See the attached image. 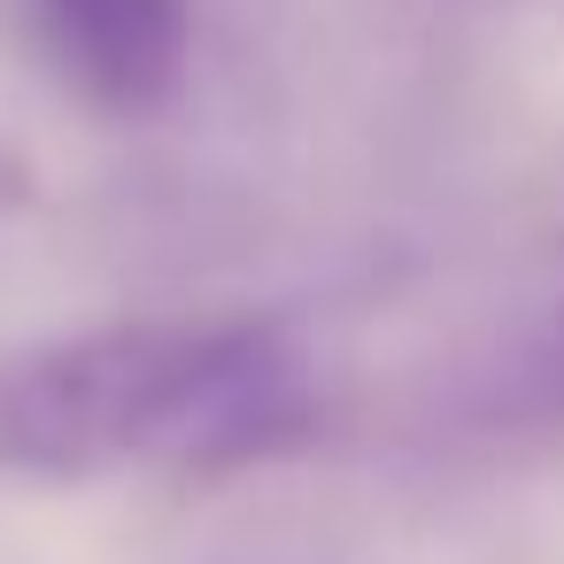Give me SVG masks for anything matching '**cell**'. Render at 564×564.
I'll use <instances>...</instances> for the list:
<instances>
[{"instance_id":"obj_1","label":"cell","mask_w":564,"mask_h":564,"mask_svg":"<svg viewBox=\"0 0 564 564\" xmlns=\"http://www.w3.org/2000/svg\"><path fill=\"white\" fill-rule=\"evenodd\" d=\"M317 433V387L271 317H124L0 356V471L225 479Z\"/></svg>"},{"instance_id":"obj_2","label":"cell","mask_w":564,"mask_h":564,"mask_svg":"<svg viewBox=\"0 0 564 564\" xmlns=\"http://www.w3.org/2000/svg\"><path fill=\"white\" fill-rule=\"evenodd\" d=\"M32 32L55 78L101 117H148L186 86V0H32Z\"/></svg>"},{"instance_id":"obj_3","label":"cell","mask_w":564,"mask_h":564,"mask_svg":"<svg viewBox=\"0 0 564 564\" xmlns=\"http://www.w3.org/2000/svg\"><path fill=\"white\" fill-rule=\"evenodd\" d=\"M24 202H32V163H24L9 140H0V225L24 217Z\"/></svg>"},{"instance_id":"obj_4","label":"cell","mask_w":564,"mask_h":564,"mask_svg":"<svg viewBox=\"0 0 564 564\" xmlns=\"http://www.w3.org/2000/svg\"><path fill=\"white\" fill-rule=\"evenodd\" d=\"M533 402H541L549 417H564V348H556V356L533 371Z\"/></svg>"}]
</instances>
